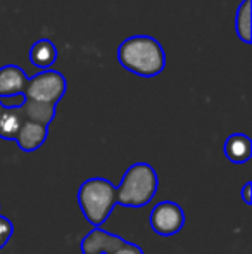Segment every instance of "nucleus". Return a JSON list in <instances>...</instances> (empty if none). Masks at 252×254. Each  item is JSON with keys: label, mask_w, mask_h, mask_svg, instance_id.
<instances>
[{"label": "nucleus", "mask_w": 252, "mask_h": 254, "mask_svg": "<svg viewBox=\"0 0 252 254\" xmlns=\"http://www.w3.org/2000/svg\"><path fill=\"white\" fill-rule=\"evenodd\" d=\"M118 61L123 69L142 78H154L164 71L166 52L151 35H133L118 47Z\"/></svg>", "instance_id": "nucleus-1"}, {"label": "nucleus", "mask_w": 252, "mask_h": 254, "mask_svg": "<svg viewBox=\"0 0 252 254\" xmlns=\"http://www.w3.org/2000/svg\"><path fill=\"white\" fill-rule=\"evenodd\" d=\"M159 177L149 163H135L116 187V202L126 207H144L155 197Z\"/></svg>", "instance_id": "nucleus-2"}, {"label": "nucleus", "mask_w": 252, "mask_h": 254, "mask_svg": "<svg viewBox=\"0 0 252 254\" xmlns=\"http://www.w3.org/2000/svg\"><path fill=\"white\" fill-rule=\"evenodd\" d=\"M78 204L94 228H102V225L111 216L116 202V187L102 177H94L85 180L78 190Z\"/></svg>", "instance_id": "nucleus-3"}, {"label": "nucleus", "mask_w": 252, "mask_h": 254, "mask_svg": "<svg viewBox=\"0 0 252 254\" xmlns=\"http://www.w3.org/2000/svg\"><path fill=\"white\" fill-rule=\"evenodd\" d=\"M66 90H67L66 76L62 73H59V71L47 69L28 78V83L23 95L24 99H30V101L57 106L59 101H62V97L66 95Z\"/></svg>", "instance_id": "nucleus-4"}, {"label": "nucleus", "mask_w": 252, "mask_h": 254, "mask_svg": "<svg viewBox=\"0 0 252 254\" xmlns=\"http://www.w3.org/2000/svg\"><path fill=\"white\" fill-rule=\"evenodd\" d=\"M149 223H151V228L157 235L171 237V235H176L183 228L185 213H183L180 204L162 201L152 209L151 216H149Z\"/></svg>", "instance_id": "nucleus-5"}, {"label": "nucleus", "mask_w": 252, "mask_h": 254, "mask_svg": "<svg viewBox=\"0 0 252 254\" xmlns=\"http://www.w3.org/2000/svg\"><path fill=\"white\" fill-rule=\"evenodd\" d=\"M125 244V239L102 228H94L81 241L83 254H112Z\"/></svg>", "instance_id": "nucleus-6"}, {"label": "nucleus", "mask_w": 252, "mask_h": 254, "mask_svg": "<svg viewBox=\"0 0 252 254\" xmlns=\"http://www.w3.org/2000/svg\"><path fill=\"white\" fill-rule=\"evenodd\" d=\"M49 137V127H44V125L33 123V121H23L19 131H17L16 137V144L21 151L24 152H35L45 144Z\"/></svg>", "instance_id": "nucleus-7"}, {"label": "nucleus", "mask_w": 252, "mask_h": 254, "mask_svg": "<svg viewBox=\"0 0 252 254\" xmlns=\"http://www.w3.org/2000/svg\"><path fill=\"white\" fill-rule=\"evenodd\" d=\"M28 83V74L19 66L7 64L0 69V99L23 95Z\"/></svg>", "instance_id": "nucleus-8"}, {"label": "nucleus", "mask_w": 252, "mask_h": 254, "mask_svg": "<svg viewBox=\"0 0 252 254\" xmlns=\"http://www.w3.org/2000/svg\"><path fill=\"white\" fill-rule=\"evenodd\" d=\"M223 152L230 163L244 164L252 156V140L244 133H233L225 140Z\"/></svg>", "instance_id": "nucleus-9"}, {"label": "nucleus", "mask_w": 252, "mask_h": 254, "mask_svg": "<svg viewBox=\"0 0 252 254\" xmlns=\"http://www.w3.org/2000/svg\"><path fill=\"white\" fill-rule=\"evenodd\" d=\"M19 111H21V114H23V118L26 121H33V123L49 127V125L54 121L57 106H54V104H45V102H37V101H30V99H24V102H23V106L19 107Z\"/></svg>", "instance_id": "nucleus-10"}, {"label": "nucleus", "mask_w": 252, "mask_h": 254, "mask_svg": "<svg viewBox=\"0 0 252 254\" xmlns=\"http://www.w3.org/2000/svg\"><path fill=\"white\" fill-rule=\"evenodd\" d=\"M30 61L38 69H50L57 61V47H55L54 42L47 40V38L37 40L30 49Z\"/></svg>", "instance_id": "nucleus-11"}, {"label": "nucleus", "mask_w": 252, "mask_h": 254, "mask_svg": "<svg viewBox=\"0 0 252 254\" xmlns=\"http://www.w3.org/2000/svg\"><path fill=\"white\" fill-rule=\"evenodd\" d=\"M23 121H24V118H23V114H21L19 107L3 109L2 116H0V138L16 140L17 131H19Z\"/></svg>", "instance_id": "nucleus-12"}, {"label": "nucleus", "mask_w": 252, "mask_h": 254, "mask_svg": "<svg viewBox=\"0 0 252 254\" xmlns=\"http://www.w3.org/2000/svg\"><path fill=\"white\" fill-rule=\"evenodd\" d=\"M251 10H252V0H242L240 5L237 7V14H235V33L244 44H251L252 42Z\"/></svg>", "instance_id": "nucleus-13"}, {"label": "nucleus", "mask_w": 252, "mask_h": 254, "mask_svg": "<svg viewBox=\"0 0 252 254\" xmlns=\"http://www.w3.org/2000/svg\"><path fill=\"white\" fill-rule=\"evenodd\" d=\"M14 235V225L9 218L0 214V249L5 248Z\"/></svg>", "instance_id": "nucleus-14"}, {"label": "nucleus", "mask_w": 252, "mask_h": 254, "mask_svg": "<svg viewBox=\"0 0 252 254\" xmlns=\"http://www.w3.org/2000/svg\"><path fill=\"white\" fill-rule=\"evenodd\" d=\"M0 102H2V106L5 107V109H12V107H21L24 102V95H12V97H3L0 99Z\"/></svg>", "instance_id": "nucleus-15"}, {"label": "nucleus", "mask_w": 252, "mask_h": 254, "mask_svg": "<svg viewBox=\"0 0 252 254\" xmlns=\"http://www.w3.org/2000/svg\"><path fill=\"white\" fill-rule=\"evenodd\" d=\"M112 254H144V251H142L140 246L133 244V242H126L121 246V248L118 249V251H114Z\"/></svg>", "instance_id": "nucleus-16"}, {"label": "nucleus", "mask_w": 252, "mask_h": 254, "mask_svg": "<svg viewBox=\"0 0 252 254\" xmlns=\"http://www.w3.org/2000/svg\"><path fill=\"white\" fill-rule=\"evenodd\" d=\"M242 199H244V202H246L247 206H251V204H252V182H246V184H244Z\"/></svg>", "instance_id": "nucleus-17"}, {"label": "nucleus", "mask_w": 252, "mask_h": 254, "mask_svg": "<svg viewBox=\"0 0 252 254\" xmlns=\"http://www.w3.org/2000/svg\"><path fill=\"white\" fill-rule=\"evenodd\" d=\"M3 109H5V107L2 106V102H0V116H2V113H3Z\"/></svg>", "instance_id": "nucleus-18"}]
</instances>
